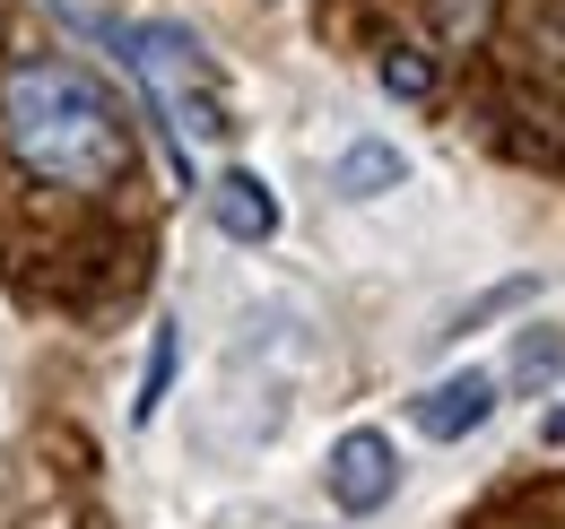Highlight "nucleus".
Returning a JSON list of instances; mask_svg holds the SVG:
<instances>
[{"label": "nucleus", "mask_w": 565, "mask_h": 529, "mask_svg": "<svg viewBox=\"0 0 565 529\" xmlns=\"http://www.w3.org/2000/svg\"><path fill=\"white\" fill-rule=\"evenodd\" d=\"M0 139L35 183H62V192H114L131 174L122 105L71 62H18L0 78Z\"/></svg>", "instance_id": "nucleus-1"}, {"label": "nucleus", "mask_w": 565, "mask_h": 529, "mask_svg": "<svg viewBox=\"0 0 565 529\" xmlns=\"http://www.w3.org/2000/svg\"><path fill=\"white\" fill-rule=\"evenodd\" d=\"M78 26L96 44H114L122 69L140 78L148 114L166 122L174 174H192V156H210V148H235V131H244L235 122V87H226L217 53L192 26H174V18H87V9H78Z\"/></svg>", "instance_id": "nucleus-2"}, {"label": "nucleus", "mask_w": 565, "mask_h": 529, "mask_svg": "<svg viewBox=\"0 0 565 529\" xmlns=\"http://www.w3.org/2000/svg\"><path fill=\"white\" fill-rule=\"evenodd\" d=\"M322 486H331V512L374 521V512L401 495V452H392V434H383V425H349V434L331 443V461H322Z\"/></svg>", "instance_id": "nucleus-3"}, {"label": "nucleus", "mask_w": 565, "mask_h": 529, "mask_svg": "<svg viewBox=\"0 0 565 529\" xmlns=\"http://www.w3.org/2000/svg\"><path fill=\"white\" fill-rule=\"evenodd\" d=\"M495 391H504V382L479 374V365H470V374H444L435 391L409 399V425H418L426 443H470V434L495 417Z\"/></svg>", "instance_id": "nucleus-4"}, {"label": "nucleus", "mask_w": 565, "mask_h": 529, "mask_svg": "<svg viewBox=\"0 0 565 529\" xmlns=\"http://www.w3.org/2000/svg\"><path fill=\"white\" fill-rule=\"evenodd\" d=\"M210 217H217L226 244H270V235H279V192H270L253 165H226L210 183Z\"/></svg>", "instance_id": "nucleus-5"}, {"label": "nucleus", "mask_w": 565, "mask_h": 529, "mask_svg": "<svg viewBox=\"0 0 565 529\" xmlns=\"http://www.w3.org/2000/svg\"><path fill=\"white\" fill-rule=\"evenodd\" d=\"M409 183V156L392 148V139H349L340 156H331V192L340 199H383Z\"/></svg>", "instance_id": "nucleus-6"}, {"label": "nucleus", "mask_w": 565, "mask_h": 529, "mask_svg": "<svg viewBox=\"0 0 565 529\" xmlns=\"http://www.w3.org/2000/svg\"><path fill=\"white\" fill-rule=\"evenodd\" d=\"M174 365H183V331L157 322V331H148V374H140V399H131V425H157V408L174 391Z\"/></svg>", "instance_id": "nucleus-7"}, {"label": "nucleus", "mask_w": 565, "mask_h": 529, "mask_svg": "<svg viewBox=\"0 0 565 529\" xmlns=\"http://www.w3.org/2000/svg\"><path fill=\"white\" fill-rule=\"evenodd\" d=\"M513 382H522V391L565 382V331H522V347H513Z\"/></svg>", "instance_id": "nucleus-8"}, {"label": "nucleus", "mask_w": 565, "mask_h": 529, "mask_svg": "<svg viewBox=\"0 0 565 529\" xmlns=\"http://www.w3.org/2000/svg\"><path fill=\"white\" fill-rule=\"evenodd\" d=\"M383 87H392V96H426V87H435V69H426L418 53H392V62H383Z\"/></svg>", "instance_id": "nucleus-9"}, {"label": "nucleus", "mask_w": 565, "mask_h": 529, "mask_svg": "<svg viewBox=\"0 0 565 529\" xmlns=\"http://www.w3.org/2000/svg\"><path fill=\"white\" fill-rule=\"evenodd\" d=\"M540 443H548V452H565V399L548 408V417H540Z\"/></svg>", "instance_id": "nucleus-10"}]
</instances>
